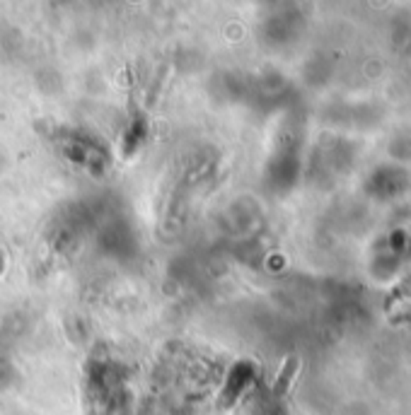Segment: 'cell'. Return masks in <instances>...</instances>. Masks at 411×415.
I'll use <instances>...</instances> for the list:
<instances>
[{
	"label": "cell",
	"instance_id": "6da1fadb",
	"mask_svg": "<svg viewBox=\"0 0 411 415\" xmlns=\"http://www.w3.org/2000/svg\"><path fill=\"white\" fill-rule=\"evenodd\" d=\"M295 365H298V360H288V365H286L283 375H281L278 384H276V394H283V391H286L288 382H291V377H293V372H295Z\"/></svg>",
	"mask_w": 411,
	"mask_h": 415
}]
</instances>
